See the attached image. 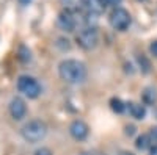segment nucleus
Returning <instances> with one entry per match:
<instances>
[{
  "instance_id": "3",
  "label": "nucleus",
  "mask_w": 157,
  "mask_h": 155,
  "mask_svg": "<svg viewBox=\"0 0 157 155\" xmlns=\"http://www.w3.org/2000/svg\"><path fill=\"white\" fill-rule=\"evenodd\" d=\"M17 91L29 99H38L43 93L39 82L32 75H21L17 79Z\"/></svg>"
},
{
  "instance_id": "7",
  "label": "nucleus",
  "mask_w": 157,
  "mask_h": 155,
  "mask_svg": "<svg viewBox=\"0 0 157 155\" xmlns=\"http://www.w3.org/2000/svg\"><path fill=\"white\" fill-rule=\"evenodd\" d=\"M10 114L14 121H21L27 114V105H25L24 99L21 97H13L10 102Z\"/></svg>"
},
{
  "instance_id": "8",
  "label": "nucleus",
  "mask_w": 157,
  "mask_h": 155,
  "mask_svg": "<svg viewBox=\"0 0 157 155\" xmlns=\"http://www.w3.org/2000/svg\"><path fill=\"white\" fill-rule=\"evenodd\" d=\"M57 24L58 27L66 31V33H72L77 27V19L74 17V13H69V11H63L58 14V19H57Z\"/></svg>"
},
{
  "instance_id": "16",
  "label": "nucleus",
  "mask_w": 157,
  "mask_h": 155,
  "mask_svg": "<svg viewBox=\"0 0 157 155\" xmlns=\"http://www.w3.org/2000/svg\"><path fill=\"white\" fill-rule=\"evenodd\" d=\"M19 58H21V61H24V63H27V61H30V50L25 47V46H21V49H19Z\"/></svg>"
},
{
  "instance_id": "9",
  "label": "nucleus",
  "mask_w": 157,
  "mask_h": 155,
  "mask_svg": "<svg viewBox=\"0 0 157 155\" xmlns=\"http://www.w3.org/2000/svg\"><path fill=\"white\" fill-rule=\"evenodd\" d=\"M83 8L86 9V13L101 16L105 9V5H104V0H83Z\"/></svg>"
},
{
  "instance_id": "10",
  "label": "nucleus",
  "mask_w": 157,
  "mask_h": 155,
  "mask_svg": "<svg viewBox=\"0 0 157 155\" xmlns=\"http://www.w3.org/2000/svg\"><path fill=\"white\" fill-rule=\"evenodd\" d=\"M129 113L132 116L134 119L137 121H143L146 118V108L145 105H141V103H137V102H129Z\"/></svg>"
},
{
  "instance_id": "14",
  "label": "nucleus",
  "mask_w": 157,
  "mask_h": 155,
  "mask_svg": "<svg viewBox=\"0 0 157 155\" xmlns=\"http://www.w3.org/2000/svg\"><path fill=\"white\" fill-rule=\"evenodd\" d=\"M110 108H112L115 113L121 114V113H124V110H126V105H124V102H123L121 99L113 97V99L110 100Z\"/></svg>"
},
{
  "instance_id": "23",
  "label": "nucleus",
  "mask_w": 157,
  "mask_h": 155,
  "mask_svg": "<svg viewBox=\"0 0 157 155\" xmlns=\"http://www.w3.org/2000/svg\"><path fill=\"white\" fill-rule=\"evenodd\" d=\"M105 2H107L109 5H120L121 0H105Z\"/></svg>"
},
{
  "instance_id": "11",
  "label": "nucleus",
  "mask_w": 157,
  "mask_h": 155,
  "mask_svg": "<svg viewBox=\"0 0 157 155\" xmlns=\"http://www.w3.org/2000/svg\"><path fill=\"white\" fill-rule=\"evenodd\" d=\"M141 100L146 105H154L157 102V89L154 86H146L141 93Z\"/></svg>"
},
{
  "instance_id": "5",
  "label": "nucleus",
  "mask_w": 157,
  "mask_h": 155,
  "mask_svg": "<svg viewBox=\"0 0 157 155\" xmlns=\"http://www.w3.org/2000/svg\"><path fill=\"white\" fill-rule=\"evenodd\" d=\"M77 44L83 50H93L99 44V31L96 27H86L78 31L77 35Z\"/></svg>"
},
{
  "instance_id": "15",
  "label": "nucleus",
  "mask_w": 157,
  "mask_h": 155,
  "mask_svg": "<svg viewBox=\"0 0 157 155\" xmlns=\"http://www.w3.org/2000/svg\"><path fill=\"white\" fill-rule=\"evenodd\" d=\"M138 63H140V69H141V72L143 74H149V71H151V64H149V61H148V58L145 57V55H138Z\"/></svg>"
},
{
  "instance_id": "1",
  "label": "nucleus",
  "mask_w": 157,
  "mask_h": 155,
  "mask_svg": "<svg viewBox=\"0 0 157 155\" xmlns=\"http://www.w3.org/2000/svg\"><path fill=\"white\" fill-rule=\"evenodd\" d=\"M86 66L85 63L75 58H66L58 64V75L63 82L69 85H80L86 80Z\"/></svg>"
},
{
  "instance_id": "17",
  "label": "nucleus",
  "mask_w": 157,
  "mask_h": 155,
  "mask_svg": "<svg viewBox=\"0 0 157 155\" xmlns=\"http://www.w3.org/2000/svg\"><path fill=\"white\" fill-rule=\"evenodd\" d=\"M35 155H54V153H52V150L49 147H41L35 152Z\"/></svg>"
},
{
  "instance_id": "21",
  "label": "nucleus",
  "mask_w": 157,
  "mask_h": 155,
  "mask_svg": "<svg viewBox=\"0 0 157 155\" xmlns=\"http://www.w3.org/2000/svg\"><path fill=\"white\" fill-rule=\"evenodd\" d=\"M149 155H157V143L149 147Z\"/></svg>"
},
{
  "instance_id": "20",
  "label": "nucleus",
  "mask_w": 157,
  "mask_h": 155,
  "mask_svg": "<svg viewBox=\"0 0 157 155\" xmlns=\"http://www.w3.org/2000/svg\"><path fill=\"white\" fill-rule=\"evenodd\" d=\"M134 133H135V127H134V125H127V127H126V135H127V136H132Z\"/></svg>"
},
{
  "instance_id": "2",
  "label": "nucleus",
  "mask_w": 157,
  "mask_h": 155,
  "mask_svg": "<svg viewBox=\"0 0 157 155\" xmlns=\"http://www.w3.org/2000/svg\"><path fill=\"white\" fill-rule=\"evenodd\" d=\"M22 138L30 144H36L39 141H43L47 135V124L43 119H32L27 124H24L21 128Z\"/></svg>"
},
{
  "instance_id": "24",
  "label": "nucleus",
  "mask_w": 157,
  "mask_h": 155,
  "mask_svg": "<svg viewBox=\"0 0 157 155\" xmlns=\"http://www.w3.org/2000/svg\"><path fill=\"white\" fill-rule=\"evenodd\" d=\"M118 155H135V153H134V152H130V150H121Z\"/></svg>"
},
{
  "instance_id": "6",
  "label": "nucleus",
  "mask_w": 157,
  "mask_h": 155,
  "mask_svg": "<svg viewBox=\"0 0 157 155\" xmlns=\"http://www.w3.org/2000/svg\"><path fill=\"white\" fill-rule=\"evenodd\" d=\"M69 133L75 141H85L90 135V127L85 121L82 119H75L69 125Z\"/></svg>"
},
{
  "instance_id": "4",
  "label": "nucleus",
  "mask_w": 157,
  "mask_h": 155,
  "mask_svg": "<svg viewBox=\"0 0 157 155\" xmlns=\"http://www.w3.org/2000/svg\"><path fill=\"white\" fill-rule=\"evenodd\" d=\"M109 22L110 25L118 30V31H126L130 27V22H132V17H130L129 11L121 8V6H116L112 9V13L109 14Z\"/></svg>"
},
{
  "instance_id": "22",
  "label": "nucleus",
  "mask_w": 157,
  "mask_h": 155,
  "mask_svg": "<svg viewBox=\"0 0 157 155\" xmlns=\"http://www.w3.org/2000/svg\"><path fill=\"white\" fill-rule=\"evenodd\" d=\"M17 2H19V5H22V6H29L33 0H17Z\"/></svg>"
},
{
  "instance_id": "25",
  "label": "nucleus",
  "mask_w": 157,
  "mask_h": 155,
  "mask_svg": "<svg viewBox=\"0 0 157 155\" xmlns=\"http://www.w3.org/2000/svg\"><path fill=\"white\" fill-rule=\"evenodd\" d=\"M80 155H93V153H88V152H82Z\"/></svg>"
},
{
  "instance_id": "19",
  "label": "nucleus",
  "mask_w": 157,
  "mask_h": 155,
  "mask_svg": "<svg viewBox=\"0 0 157 155\" xmlns=\"http://www.w3.org/2000/svg\"><path fill=\"white\" fill-rule=\"evenodd\" d=\"M149 52H151L154 57H157V41H152V42H151V46H149Z\"/></svg>"
},
{
  "instance_id": "13",
  "label": "nucleus",
  "mask_w": 157,
  "mask_h": 155,
  "mask_svg": "<svg viewBox=\"0 0 157 155\" xmlns=\"http://www.w3.org/2000/svg\"><path fill=\"white\" fill-rule=\"evenodd\" d=\"M151 138H149V135H140V136H137V139H135V147L138 149V150H145V149H148V147H151Z\"/></svg>"
},
{
  "instance_id": "18",
  "label": "nucleus",
  "mask_w": 157,
  "mask_h": 155,
  "mask_svg": "<svg viewBox=\"0 0 157 155\" xmlns=\"http://www.w3.org/2000/svg\"><path fill=\"white\" fill-rule=\"evenodd\" d=\"M149 138H151V141H154V143H157V127H152L151 130H149Z\"/></svg>"
},
{
  "instance_id": "12",
  "label": "nucleus",
  "mask_w": 157,
  "mask_h": 155,
  "mask_svg": "<svg viewBox=\"0 0 157 155\" xmlns=\"http://www.w3.org/2000/svg\"><path fill=\"white\" fill-rule=\"evenodd\" d=\"M60 5L64 8V11L77 13L83 8V0H60Z\"/></svg>"
}]
</instances>
